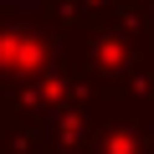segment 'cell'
I'll return each mask as SVG.
<instances>
[{"instance_id": "1", "label": "cell", "mask_w": 154, "mask_h": 154, "mask_svg": "<svg viewBox=\"0 0 154 154\" xmlns=\"http://www.w3.org/2000/svg\"><path fill=\"white\" fill-rule=\"evenodd\" d=\"M51 57V36L31 21V16H0V88L36 77Z\"/></svg>"}]
</instances>
